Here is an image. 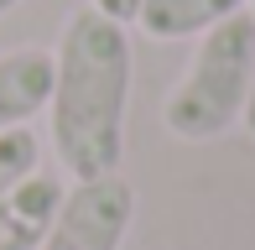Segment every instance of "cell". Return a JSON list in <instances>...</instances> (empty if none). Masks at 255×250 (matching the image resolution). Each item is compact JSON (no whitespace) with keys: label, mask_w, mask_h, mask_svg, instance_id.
Masks as SVG:
<instances>
[{"label":"cell","mask_w":255,"mask_h":250,"mask_svg":"<svg viewBox=\"0 0 255 250\" xmlns=\"http://www.w3.org/2000/svg\"><path fill=\"white\" fill-rule=\"evenodd\" d=\"M130 78H135L130 26L78 5L57 31L52 99H47L52 156L73 183L120 172L125 120H130Z\"/></svg>","instance_id":"obj_1"},{"label":"cell","mask_w":255,"mask_h":250,"mask_svg":"<svg viewBox=\"0 0 255 250\" xmlns=\"http://www.w3.org/2000/svg\"><path fill=\"white\" fill-rule=\"evenodd\" d=\"M250 78H255V16L240 10V16L219 21L214 31L198 37L182 78L161 99V125L177 141H219V135H229L240 125V115H245Z\"/></svg>","instance_id":"obj_2"},{"label":"cell","mask_w":255,"mask_h":250,"mask_svg":"<svg viewBox=\"0 0 255 250\" xmlns=\"http://www.w3.org/2000/svg\"><path fill=\"white\" fill-rule=\"evenodd\" d=\"M130 224H135V188L120 172L89 177L63 193L42 250H120Z\"/></svg>","instance_id":"obj_3"},{"label":"cell","mask_w":255,"mask_h":250,"mask_svg":"<svg viewBox=\"0 0 255 250\" xmlns=\"http://www.w3.org/2000/svg\"><path fill=\"white\" fill-rule=\"evenodd\" d=\"M63 193H68V183L47 167H37L26 183L0 193V250H42Z\"/></svg>","instance_id":"obj_4"},{"label":"cell","mask_w":255,"mask_h":250,"mask_svg":"<svg viewBox=\"0 0 255 250\" xmlns=\"http://www.w3.org/2000/svg\"><path fill=\"white\" fill-rule=\"evenodd\" d=\"M52 99V52L47 47H10L0 52V135L31 125Z\"/></svg>","instance_id":"obj_5"},{"label":"cell","mask_w":255,"mask_h":250,"mask_svg":"<svg viewBox=\"0 0 255 250\" xmlns=\"http://www.w3.org/2000/svg\"><path fill=\"white\" fill-rule=\"evenodd\" d=\"M250 10V0H141L135 26L156 42H182V37H203L219 21Z\"/></svg>","instance_id":"obj_6"},{"label":"cell","mask_w":255,"mask_h":250,"mask_svg":"<svg viewBox=\"0 0 255 250\" xmlns=\"http://www.w3.org/2000/svg\"><path fill=\"white\" fill-rule=\"evenodd\" d=\"M37 167H42V141H37L31 125L0 135V193H10L16 183H26Z\"/></svg>","instance_id":"obj_7"},{"label":"cell","mask_w":255,"mask_h":250,"mask_svg":"<svg viewBox=\"0 0 255 250\" xmlns=\"http://www.w3.org/2000/svg\"><path fill=\"white\" fill-rule=\"evenodd\" d=\"M89 10H99V16L120 21V26H135V16H141V0H89Z\"/></svg>","instance_id":"obj_8"},{"label":"cell","mask_w":255,"mask_h":250,"mask_svg":"<svg viewBox=\"0 0 255 250\" xmlns=\"http://www.w3.org/2000/svg\"><path fill=\"white\" fill-rule=\"evenodd\" d=\"M240 125L255 135V78H250V99H245V115H240Z\"/></svg>","instance_id":"obj_9"},{"label":"cell","mask_w":255,"mask_h":250,"mask_svg":"<svg viewBox=\"0 0 255 250\" xmlns=\"http://www.w3.org/2000/svg\"><path fill=\"white\" fill-rule=\"evenodd\" d=\"M21 5V0H0V16H10V10H16Z\"/></svg>","instance_id":"obj_10"},{"label":"cell","mask_w":255,"mask_h":250,"mask_svg":"<svg viewBox=\"0 0 255 250\" xmlns=\"http://www.w3.org/2000/svg\"><path fill=\"white\" fill-rule=\"evenodd\" d=\"M250 16H255V0H250Z\"/></svg>","instance_id":"obj_11"}]
</instances>
